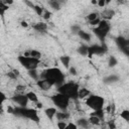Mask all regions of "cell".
Instances as JSON below:
<instances>
[{
  "label": "cell",
  "instance_id": "cell-28",
  "mask_svg": "<svg viewBox=\"0 0 129 129\" xmlns=\"http://www.w3.org/2000/svg\"><path fill=\"white\" fill-rule=\"evenodd\" d=\"M120 117H121V119H123L124 121H126V122L129 123V110L124 109L123 111H121V113H120Z\"/></svg>",
  "mask_w": 129,
  "mask_h": 129
},
{
  "label": "cell",
  "instance_id": "cell-33",
  "mask_svg": "<svg viewBox=\"0 0 129 129\" xmlns=\"http://www.w3.org/2000/svg\"><path fill=\"white\" fill-rule=\"evenodd\" d=\"M33 10L35 11V13H36L38 16H42V15H43V12H44V8H43V7H41V6H39V5H35V7H34Z\"/></svg>",
  "mask_w": 129,
  "mask_h": 129
},
{
  "label": "cell",
  "instance_id": "cell-26",
  "mask_svg": "<svg viewBox=\"0 0 129 129\" xmlns=\"http://www.w3.org/2000/svg\"><path fill=\"white\" fill-rule=\"evenodd\" d=\"M47 3H48V5H49L52 9H54V10H59V9H60V3H59V1L50 0V1H48Z\"/></svg>",
  "mask_w": 129,
  "mask_h": 129
},
{
  "label": "cell",
  "instance_id": "cell-31",
  "mask_svg": "<svg viewBox=\"0 0 129 129\" xmlns=\"http://www.w3.org/2000/svg\"><path fill=\"white\" fill-rule=\"evenodd\" d=\"M105 111L108 113V114H111V115H113L114 113H115V111H116V107H115V104H110V105H108L107 107H106V109H105Z\"/></svg>",
  "mask_w": 129,
  "mask_h": 129
},
{
  "label": "cell",
  "instance_id": "cell-5",
  "mask_svg": "<svg viewBox=\"0 0 129 129\" xmlns=\"http://www.w3.org/2000/svg\"><path fill=\"white\" fill-rule=\"evenodd\" d=\"M86 105L93 111L102 110V109H104V106H105V99L100 95L91 94L86 99Z\"/></svg>",
  "mask_w": 129,
  "mask_h": 129
},
{
  "label": "cell",
  "instance_id": "cell-32",
  "mask_svg": "<svg viewBox=\"0 0 129 129\" xmlns=\"http://www.w3.org/2000/svg\"><path fill=\"white\" fill-rule=\"evenodd\" d=\"M117 63H118V60L116 59V57H115V56H113V55L109 56V59H108V66H109L110 68L115 67Z\"/></svg>",
  "mask_w": 129,
  "mask_h": 129
},
{
  "label": "cell",
  "instance_id": "cell-25",
  "mask_svg": "<svg viewBox=\"0 0 129 129\" xmlns=\"http://www.w3.org/2000/svg\"><path fill=\"white\" fill-rule=\"evenodd\" d=\"M78 52L81 54V55H88L89 53V46L88 45H81L79 48H78Z\"/></svg>",
  "mask_w": 129,
  "mask_h": 129
},
{
  "label": "cell",
  "instance_id": "cell-23",
  "mask_svg": "<svg viewBox=\"0 0 129 129\" xmlns=\"http://www.w3.org/2000/svg\"><path fill=\"white\" fill-rule=\"evenodd\" d=\"M88 119H89L90 124L93 125V126H99V125L102 123V120H101L100 118L96 117V116H90Z\"/></svg>",
  "mask_w": 129,
  "mask_h": 129
},
{
  "label": "cell",
  "instance_id": "cell-8",
  "mask_svg": "<svg viewBox=\"0 0 129 129\" xmlns=\"http://www.w3.org/2000/svg\"><path fill=\"white\" fill-rule=\"evenodd\" d=\"M10 99L18 107H27L28 102H29L26 95H23V94H14Z\"/></svg>",
  "mask_w": 129,
  "mask_h": 129
},
{
  "label": "cell",
  "instance_id": "cell-20",
  "mask_svg": "<svg viewBox=\"0 0 129 129\" xmlns=\"http://www.w3.org/2000/svg\"><path fill=\"white\" fill-rule=\"evenodd\" d=\"M59 61L61 62V64L66 68V69H70V61H71V57L69 55H62L59 57Z\"/></svg>",
  "mask_w": 129,
  "mask_h": 129
},
{
  "label": "cell",
  "instance_id": "cell-39",
  "mask_svg": "<svg viewBox=\"0 0 129 129\" xmlns=\"http://www.w3.org/2000/svg\"><path fill=\"white\" fill-rule=\"evenodd\" d=\"M50 16H51V12L48 11V10H46V9H44V12H43L42 17H43L45 20H48V19L50 18Z\"/></svg>",
  "mask_w": 129,
  "mask_h": 129
},
{
  "label": "cell",
  "instance_id": "cell-6",
  "mask_svg": "<svg viewBox=\"0 0 129 129\" xmlns=\"http://www.w3.org/2000/svg\"><path fill=\"white\" fill-rule=\"evenodd\" d=\"M110 29H111L110 22L107 21V20H103V19H102L101 22L99 23V25L93 28V32H94V34L100 39V41L104 42V40H105L106 36L108 35Z\"/></svg>",
  "mask_w": 129,
  "mask_h": 129
},
{
  "label": "cell",
  "instance_id": "cell-22",
  "mask_svg": "<svg viewBox=\"0 0 129 129\" xmlns=\"http://www.w3.org/2000/svg\"><path fill=\"white\" fill-rule=\"evenodd\" d=\"M90 116H96L98 118H100L102 121H104V118H105V111L104 109L102 110H97V111H93L90 113Z\"/></svg>",
  "mask_w": 129,
  "mask_h": 129
},
{
  "label": "cell",
  "instance_id": "cell-41",
  "mask_svg": "<svg viewBox=\"0 0 129 129\" xmlns=\"http://www.w3.org/2000/svg\"><path fill=\"white\" fill-rule=\"evenodd\" d=\"M97 5H98L100 8H103V7H105V6L107 5V3H106L105 0H99L98 3H97Z\"/></svg>",
  "mask_w": 129,
  "mask_h": 129
},
{
  "label": "cell",
  "instance_id": "cell-47",
  "mask_svg": "<svg viewBox=\"0 0 129 129\" xmlns=\"http://www.w3.org/2000/svg\"><path fill=\"white\" fill-rule=\"evenodd\" d=\"M97 3H98V1H96V0H93L92 1V4H94V5H97Z\"/></svg>",
  "mask_w": 129,
  "mask_h": 129
},
{
  "label": "cell",
  "instance_id": "cell-35",
  "mask_svg": "<svg viewBox=\"0 0 129 129\" xmlns=\"http://www.w3.org/2000/svg\"><path fill=\"white\" fill-rule=\"evenodd\" d=\"M8 5H6V4H4L2 1L0 2V14L2 15V16H4V12L6 11V10H8Z\"/></svg>",
  "mask_w": 129,
  "mask_h": 129
},
{
  "label": "cell",
  "instance_id": "cell-29",
  "mask_svg": "<svg viewBox=\"0 0 129 129\" xmlns=\"http://www.w3.org/2000/svg\"><path fill=\"white\" fill-rule=\"evenodd\" d=\"M28 76L34 80V81H38L39 80V74L36 72V70H33V71H28Z\"/></svg>",
  "mask_w": 129,
  "mask_h": 129
},
{
  "label": "cell",
  "instance_id": "cell-2",
  "mask_svg": "<svg viewBox=\"0 0 129 129\" xmlns=\"http://www.w3.org/2000/svg\"><path fill=\"white\" fill-rule=\"evenodd\" d=\"M79 90H80V86L75 82H67V83L62 84L61 86H59L58 88H56L57 93H60L74 101L79 100L78 99Z\"/></svg>",
  "mask_w": 129,
  "mask_h": 129
},
{
  "label": "cell",
  "instance_id": "cell-44",
  "mask_svg": "<svg viewBox=\"0 0 129 129\" xmlns=\"http://www.w3.org/2000/svg\"><path fill=\"white\" fill-rule=\"evenodd\" d=\"M2 2L6 5H10V4H13V1L12 0H2Z\"/></svg>",
  "mask_w": 129,
  "mask_h": 129
},
{
  "label": "cell",
  "instance_id": "cell-15",
  "mask_svg": "<svg viewBox=\"0 0 129 129\" xmlns=\"http://www.w3.org/2000/svg\"><path fill=\"white\" fill-rule=\"evenodd\" d=\"M77 125L79 127L83 128V129H90L89 128V125H91V124L89 122V119H86L84 117H81V118H79L77 120Z\"/></svg>",
  "mask_w": 129,
  "mask_h": 129
},
{
  "label": "cell",
  "instance_id": "cell-45",
  "mask_svg": "<svg viewBox=\"0 0 129 129\" xmlns=\"http://www.w3.org/2000/svg\"><path fill=\"white\" fill-rule=\"evenodd\" d=\"M20 24H21V26H22V27H27V26H28V24H27V22H26V21H21V23H20Z\"/></svg>",
  "mask_w": 129,
  "mask_h": 129
},
{
  "label": "cell",
  "instance_id": "cell-1",
  "mask_svg": "<svg viewBox=\"0 0 129 129\" xmlns=\"http://www.w3.org/2000/svg\"><path fill=\"white\" fill-rule=\"evenodd\" d=\"M40 79H46L50 81L56 88H58L59 86L64 84L66 76L59 68L53 67V68H47L46 70H44L40 75Z\"/></svg>",
  "mask_w": 129,
  "mask_h": 129
},
{
  "label": "cell",
  "instance_id": "cell-42",
  "mask_svg": "<svg viewBox=\"0 0 129 129\" xmlns=\"http://www.w3.org/2000/svg\"><path fill=\"white\" fill-rule=\"evenodd\" d=\"M25 3L30 7V8H32V9H34V7H35V4H33L32 2H30V1H25Z\"/></svg>",
  "mask_w": 129,
  "mask_h": 129
},
{
  "label": "cell",
  "instance_id": "cell-21",
  "mask_svg": "<svg viewBox=\"0 0 129 129\" xmlns=\"http://www.w3.org/2000/svg\"><path fill=\"white\" fill-rule=\"evenodd\" d=\"M78 35L81 37V39H83L85 41H90L91 40V34L89 32H87V31H85V30H82L81 29L78 32Z\"/></svg>",
  "mask_w": 129,
  "mask_h": 129
},
{
  "label": "cell",
  "instance_id": "cell-38",
  "mask_svg": "<svg viewBox=\"0 0 129 129\" xmlns=\"http://www.w3.org/2000/svg\"><path fill=\"white\" fill-rule=\"evenodd\" d=\"M66 129H79V126L76 124V123H73V122H70L68 123Z\"/></svg>",
  "mask_w": 129,
  "mask_h": 129
},
{
  "label": "cell",
  "instance_id": "cell-24",
  "mask_svg": "<svg viewBox=\"0 0 129 129\" xmlns=\"http://www.w3.org/2000/svg\"><path fill=\"white\" fill-rule=\"evenodd\" d=\"M26 90H27V87L25 85H17L15 87V94H23V95H25L27 93Z\"/></svg>",
  "mask_w": 129,
  "mask_h": 129
},
{
  "label": "cell",
  "instance_id": "cell-46",
  "mask_svg": "<svg viewBox=\"0 0 129 129\" xmlns=\"http://www.w3.org/2000/svg\"><path fill=\"white\" fill-rule=\"evenodd\" d=\"M42 106H43V105H42V103H41V102L36 103V107H37L38 109H41V108H42Z\"/></svg>",
  "mask_w": 129,
  "mask_h": 129
},
{
  "label": "cell",
  "instance_id": "cell-37",
  "mask_svg": "<svg viewBox=\"0 0 129 129\" xmlns=\"http://www.w3.org/2000/svg\"><path fill=\"white\" fill-rule=\"evenodd\" d=\"M67 125H68V123H67L66 121H58V122L56 123V126H57L58 129H66Z\"/></svg>",
  "mask_w": 129,
  "mask_h": 129
},
{
  "label": "cell",
  "instance_id": "cell-27",
  "mask_svg": "<svg viewBox=\"0 0 129 129\" xmlns=\"http://www.w3.org/2000/svg\"><path fill=\"white\" fill-rule=\"evenodd\" d=\"M98 18H100V13L99 12H91V13H89L87 15V19L89 20V22L94 21V20H96Z\"/></svg>",
  "mask_w": 129,
  "mask_h": 129
},
{
  "label": "cell",
  "instance_id": "cell-17",
  "mask_svg": "<svg viewBox=\"0 0 129 129\" xmlns=\"http://www.w3.org/2000/svg\"><path fill=\"white\" fill-rule=\"evenodd\" d=\"M55 117H56V119H57L58 121H67V120L70 119L71 114H70L68 111H67V112H63V111H57Z\"/></svg>",
  "mask_w": 129,
  "mask_h": 129
},
{
  "label": "cell",
  "instance_id": "cell-40",
  "mask_svg": "<svg viewBox=\"0 0 129 129\" xmlns=\"http://www.w3.org/2000/svg\"><path fill=\"white\" fill-rule=\"evenodd\" d=\"M69 72H70V74L73 75V76H77V74H78V72H77V70H76L75 67H70Z\"/></svg>",
  "mask_w": 129,
  "mask_h": 129
},
{
  "label": "cell",
  "instance_id": "cell-10",
  "mask_svg": "<svg viewBox=\"0 0 129 129\" xmlns=\"http://www.w3.org/2000/svg\"><path fill=\"white\" fill-rule=\"evenodd\" d=\"M106 45L102 44H93L91 46H89V53H88V56L92 57L93 55H102L106 52Z\"/></svg>",
  "mask_w": 129,
  "mask_h": 129
},
{
  "label": "cell",
  "instance_id": "cell-16",
  "mask_svg": "<svg viewBox=\"0 0 129 129\" xmlns=\"http://www.w3.org/2000/svg\"><path fill=\"white\" fill-rule=\"evenodd\" d=\"M23 55H25V56H31V57L36 58V59H40L41 58V52L38 51V50H36V49H30V50L24 52Z\"/></svg>",
  "mask_w": 129,
  "mask_h": 129
},
{
  "label": "cell",
  "instance_id": "cell-11",
  "mask_svg": "<svg viewBox=\"0 0 129 129\" xmlns=\"http://www.w3.org/2000/svg\"><path fill=\"white\" fill-rule=\"evenodd\" d=\"M36 86L41 91H49L54 85L46 79H39L38 81H36Z\"/></svg>",
  "mask_w": 129,
  "mask_h": 129
},
{
  "label": "cell",
  "instance_id": "cell-30",
  "mask_svg": "<svg viewBox=\"0 0 129 129\" xmlns=\"http://www.w3.org/2000/svg\"><path fill=\"white\" fill-rule=\"evenodd\" d=\"M118 80H119L118 76H116V75H111V76H109V77H107V78L105 79V82L108 83V84H112V83L117 82Z\"/></svg>",
  "mask_w": 129,
  "mask_h": 129
},
{
  "label": "cell",
  "instance_id": "cell-9",
  "mask_svg": "<svg viewBox=\"0 0 129 129\" xmlns=\"http://www.w3.org/2000/svg\"><path fill=\"white\" fill-rule=\"evenodd\" d=\"M116 43L123 51V53L129 56V38H125L124 36H118L116 38Z\"/></svg>",
  "mask_w": 129,
  "mask_h": 129
},
{
  "label": "cell",
  "instance_id": "cell-7",
  "mask_svg": "<svg viewBox=\"0 0 129 129\" xmlns=\"http://www.w3.org/2000/svg\"><path fill=\"white\" fill-rule=\"evenodd\" d=\"M17 60L19 63L27 71H33L38 68L40 64V59L33 58L31 56H25V55H19L17 56Z\"/></svg>",
  "mask_w": 129,
  "mask_h": 129
},
{
  "label": "cell",
  "instance_id": "cell-18",
  "mask_svg": "<svg viewBox=\"0 0 129 129\" xmlns=\"http://www.w3.org/2000/svg\"><path fill=\"white\" fill-rule=\"evenodd\" d=\"M33 29L38 32H45L47 29V24L45 22H37L33 25Z\"/></svg>",
  "mask_w": 129,
  "mask_h": 129
},
{
  "label": "cell",
  "instance_id": "cell-43",
  "mask_svg": "<svg viewBox=\"0 0 129 129\" xmlns=\"http://www.w3.org/2000/svg\"><path fill=\"white\" fill-rule=\"evenodd\" d=\"M1 96H2V97H1V103L3 104V103H4V101L6 100V95H5V93H4V92H2V93H1Z\"/></svg>",
  "mask_w": 129,
  "mask_h": 129
},
{
  "label": "cell",
  "instance_id": "cell-14",
  "mask_svg": "<svg viewBox=\"0 0 129 129\" xmlns=\"http://www.w3.org/2000/svg\"><path fill=\"white\" fill-rule=\"evenodd\" d=\"M91 91L87 88H80L79 90V94H78V99L79 100H83V99H87L90 95H91Z\"/></svg>",
  "mask_w": 129,
  "mask_h": 129
},
{
  "label": "cell",
  "instance_id": "cell-36",
  "mask_svg": "<svg viewBox=\"0 0 129 129\" xmlns=\"http://www.w3.org/2000/svg\"><path fill=\"white\" fill-rule=\"evenodd\" d=\"M107 128L108 129H117V126H116V123L114 120H108L107 121Z\"/></svg>",
  "mask_w": 129,
  "mask_h": 129
},
{
  "label": "cell",
  "instance_id": "cell-13",
  "mask_svg": "<svg viewBox=\"0 0 129 129\" xmlns=\"http://www.w3.org/2000/svg\"><path fill=\"white\" fill-rule=\"evenodd\" d=\"M56 113H57V110H56L55 107H48V108H46V109L44 110V115H45L50 121H52V119L55 117Z\"/></svg>",
  "mask_w": 129,
  "mask_h": 129
},
{
  "label": "cell",
  "instance_id": "cell-3",
  "mask_svg": "<svg viewBox=\"0 0 129 129\" xmlns=\"http://www.w3.org/2000/svg\"><path fill=\"white\" fill-rule=\"evenodd\" d=\"M14 115L21 117V118H25L28 119L30 121H33L35 123H39L40 118L38 116V113L35 109L33 108H27V107H14Z\"/></svg>",
  "mask_w": 129,
  "mask_h": 129
},
{
  "label": "cell",
  "instance_id": "cell-4",
  "mask_svg": "<svg viewBox=\"0 0 129 129\" xmlns=\"http://www.w3.org/2000/svg\"><path fill=\"white\" fill-rule=\"evenodd\" d=\"M50 100H51V102L53 103V105L55 106L56 109H58L60 111H63V112L68 111V108H69L70 103H71V99L69 97L56 92V94H54L50 97Z\"/></svg>",
  "mask_w": 129,
  "mask_h": 129
},
{
  "label": "cell",
  "instance_id": "cell-34",
  "mask_svg": "<svg viewBox=\"0 0 129 129\" xmlns=\"http://www.w3.org/2000/svg\"><path fill=\"white\" fill-rule=\"evenodd\" d=\"M6 75H7V77H8L10 80H12V81H15V80H17V77H18V76L15 74V72H14L13 70H12V71H8Z\"/></svg>",
  "mask_w": 129,
  "mask_h": 129
},
{
  "label": "cell",
  "instance_id": "cell-48",
  "mask_svg": "<svg viewBox=\"0 0 129 129\" xmlns=\"http://www.w3.org/2000/svg\"><path fill=\"white\" fill-rule=\"evenodd\" d=\"M101 129H108V128H105V127H102Z\"/></svg>",
  "mask_w": 129,
  "mask_h": 129
},
{
  "label": "cell",
  "instance_id": "cell-19",
  "mask_svg": "<svg viewBox=\"0 0 129 129\" xmlns=\"http://www.w3.org/2000/svg\"><path fill=\"white\" fill-rule=\"evenodd\" d=\"M26 97L28 98V100L30 101V102H32V103H38L39 102V100H38V97H37V95L34 93V92H32V91H29V92H27L26 94Z\"/></svg>",
  "mask_w": 129,
  "mask_h": 129
},
{
  "label": "cell",
  "instance_id": "cell-12",
  "mask_svg": "<svg viewBox=\"0 0 129 129\" xmlns=\"http://www.w3.org/2000/svg\"><path fill=\"white\" fill-rule=\"evenodd\" d=\"M114 16H115V11H114L113 9H105V10H103V11L100 13L101 19L107 20V21L111 20Z\"/></svg>",
  "mask_w": 129,
  "mask_h": 129
}]
</instances>
